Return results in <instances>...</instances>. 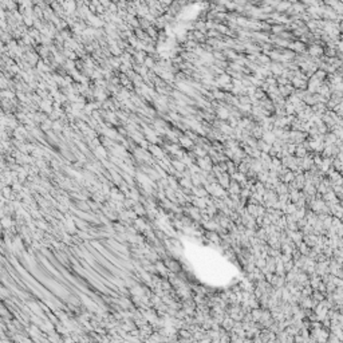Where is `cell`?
Instances as JSON below:
<instances>
[{"instance_id":"obj_1","label":"cell","mask_w":343,"mask_h":343,"mask_svg":"<svg viewBox=\"0 0 343 343\" xmlns=\"http://www.w3.org/2000/svg\"><path fill=\"white\" fill-rule=\"evenodd\" d=\"M270 70H271V74H275V75H281V73H283V66H281V65H278V63H275V65H271V66H270Z\"/></svg>"},{"instance_id":"obj_2","label":"cell","mask_w":343,"mask_h":343,"mask_svg":"<svg viewBox=\"0 0 343 343\" xmlns=\"http://www.w3.org/2000/svg\"><path fill=\"white\" fill-rule=\"evenodd\" d=\"M217 115H218V118H221V119H228L229 118V113L225 107H218L217 109Z\"/></svg>"},{"instance_id":"obj_3","label":"cell","mask_w":343,"mask_h":343,"mask_svg":"<svg viewBox=\"0 0 343 343\" xmlns=\"http://www.w3.org/2000/svg\"><path fill=\"white\" fill-rule=\"evenodd\" d=\"M172 165L174 166V168H173V169H174V170H177V172H181V173L184 172V169H185V165H184L181 161H178V160H174V161H172Z\"/></svg>"},{"instance_id":"obj_4","label":"cell","mask_w":343,"mask_h":343,"mask_svg":"<svg viewBox=\"0 0 343 343\" xmlns=\"http://www.w3.org/2000/svg\"><path fill=\"white\" fill-rule=\"evenodd\" d=\"M310 54L312 56L322 55V54H323V50H322L320 47H318V44H314V46H311V48H310Z\"/></svg>"},{"instance_id":"obj_5","label":"cell","mask_w":343,"mask_h":343,"mask_svg":"<svg viewBox=\"0 0 343 343\" xmlns=\"http://www.w3.org/2000/svg\"><path fill=\"white\" fill-rule=\"evenodd\" d=\"M180 142H181V145H184V146H192L193 145V141L192 140H189L188 137H181V138H180Z\"/></svg>"},{"instance_id":"obj_6","label":"cell","mask_w":343,"mask_h":343,"mask_svg":"<svg viewBox=\"0 0 343 343\" xmlns=\"http://www.w3.org/2000/svg\"><path fill=\"white\" fill-rule=\"evenodd\" d=\"M292 180H295V174H293V173H292L291 170H288L287 173H285L284 181H285V182H288V181H292Z\"/></svg>"}]
</instances>
